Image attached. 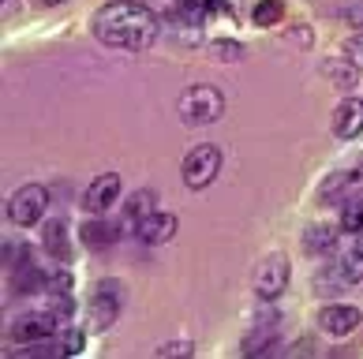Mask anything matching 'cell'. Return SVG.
I'll list each match as a JSON object with an SVG mask.
<instances>
[{"mask_svg":"<svg viewBox=\"0 0 363 359\" xmlns=\"http://www.w3.org/2000/svg\"><path fill=\"white\" fill-rule=\"evenodd\" d=\"M161 34V23L150 8L131 4V0H116V4H105L98 16H94V38L101 45L113 49H150Z\"/></svg>","mask_w":363,"mask_h":359,"instance_id":"cell-1","label":"cell"},{"mask_svg":"<svg viewBox=\"0 0 363 359\" xmlns=\"http://www.w3.org/2000/svg\"><path fill=\"white\" fill-rule=\"evenodd\" d=\"M177 113L187 127H206V124H218L225 116V94L210 83H199V86H187L180 101H177Z\"/></svg>","mask_w":363,"mask_h":359,"instance_id":"cell-2","label":"cell"},{"mask_svg":"<svg viewBox=\"0 0 363 359\" xmlns=\"http://www.w3.org/2000/svg\"><path fill=\"white\" fill-rule=\"evenodd\" d=\"M218 172H221V146H213V142L191 146L187 157H184V165H180V176L191 191L210 188V183L218 180Z\"/></svg>","mask_w":363,"mask_h":359,"instance_id":"cell-3","label":"cell"},{"mask_svg":"<svg viewBox=\"0 0 363 359\" xmlns=\"http://www.w3.org/2000/svg\"><path fill=\"white\" fill-rule=\"evenodd\" d=\"M49 210V191L42 183H23V188L8 198V217L19 224V229H30V224H42V214Z\"/></svg>","mask_w":363,"mask_h":359,"instance_id":"cell-4","label":"cell"},{"mask_svg":"<svg viewBox=\"0 0 363 359\" xmlns=\"http://www.w3.org/2000/svg\"><path fill=\"white\" fill-rule=\"evenodd\" d=\"M289 273H292V266H289L285 255H266L255 266V292H259L262 300H277L281 292L289 288Z\"/></svg>","mask_w":363,"mask_h":359,"instance_id":"cell-5","label":"cell"},{"mask_svg":"<svg viewBox=\"0 0 363 359\" xmlns=\"http://www.w3.org/2000/svg\"><path fill=\"white\" fill-rule=\"evenodd\" d=\"M57 322L60 318L52 311H34V314H19L8 334H11L16 344H42L49 337H57Z\"/></svg>","mask_w":363,"mask_h":359,"instance_id":"cell-6","label":"cell"},{"mask_svg":"<svg viewBox=\"0 0 363 359\" xmlns=\"http://www.w3.org/2000/svg\"><path fill=\"white\" fill-rule=\"evenodd\" d=\"M120 195V176L116 172H101V176H94L83 191V210L86 214H105Z\"/></svg>","mask_w":363,"mask_h":359,"instance_id":"cell-7","label":"cell"},{"mask_svg":"<svg viewBox=\"0 0 363 359\" xmlns=\"http://www.w3.org/2000/svg\"><path fill=\"white\" fill-rule=\"evenodd\" d=\"M359 322H363V318H359V311L352 307V303H330V307H322V314H318V326L326 329L330 337L356 334Z\"/></svg>","mask_w":363,"mask_h":359,"instance_id":"cell-8","label":"cell"},{"mask_svg":"<svg viewBox=\"0 0 363 359\" xmlns=\"http://www.w3.org/2000/svg\"><path fill=\"white\" fill-rule=\"evenodd\" d=\"M116 314H120V288L113 281H101L90 296V318H94V326L105 329L116 322Z\"/></svg>","mask_w":363,"mask_h":359,"instance_id":"cell-9","label":"cell"},{"mask_svg":"<svg viewBox=\"0 0 363 359\" xmlns=\"http://www.w3.org/2000/svg\"><path fill=\"white\" fill-rule=\"evenodd\" d=\"M333 135L337 139H356L363 135V101L359 98H341L333 109Z\"/></svg>","mask_w":363,"mask_h":359,"instance_id":"cell-10","label":"cell"},{"mask_svg":"<svg viewBox=\"0 0 363 359\" xmlns=\"http://www.w3.org/2000/svg\"><path fill=\"white\" fill-rule=\"evenodd\" d=\"M135 236L143 239V244H169V239L177 236V214H169V210H154V214L135 229Z\"/></svg>","mask_w":363,"mask_h":359,"instance_id":"cell-11","label":"cell"},{"mask_svg":"<svg viewBox=\"0 0 363 359\" xmlns=\"http://www.w3.org/2000/svg\"><path fill=\"white\" fill-rule=\"evenodd\" d=\"M154 210H157L154 191H146V188H143V191H131V198L124 203V232L135 236V229H139V224L154 214Z\"/></svg>","mask_w":363,"mask_h":359,"instance_id":"cell-12","label":"cell"},{"mask_svg":"<svg viewBox=\"0 0 363 359\" xmlns=\"http://www.w3.org/2000/svg\"><path fill=\"white\" fill-rule=\"evenodd\" d=\"M42 247H45V255L52 258H68L72 255V239H68V221H60V217H49L42 224Z\"/></svg>","mask_w":363,"mask_h":359,"instance_id":"cell-13","label":"cell"},{"mask_svg":"<svg viewBox=\"0 0 363 359\" xmlns=\"http://www.w3.org/2000/svg\"><path fill=\"white\" fill-rule=\"evenodd\" d=\"M333 247H337V229H333V224H311V229L303 232L307 255H330Z\"/></svg>","mask_w":363,"mask_h":359,"instance_id":"cell-14","label":"cell"},{"mask_svg":"<svg viewBox=\"0 0 363 359\" xmlns=\"http://www.w3.org/2000/svg\"><path fill=\"white\" fill-rule=\"evenodd\" d=\"M79 239H83L90 251H109V247H113V239H116V229H109L105 221L94 217V221H86L83 229H79Z\"/></svg>","mask_w":363,"mask_h":359,"instance_id":"cell-15","label":"cell"},{"mask_svg":"<svg viewBox=\"0 0 363 359\" xmlns=\"http://www.w3.org/2000/svg\"><path fill=\"white\" fill-rule=\"evenodd\" d=\"M274 341H277V326H274V322H266V326H255L251 334L244 337V344H240V352H244V355H262V352L270 348Z\"/></svg>","mask_w":363,"mask_h":359,"instance_id":"cell-16","label":"cell"},{"mask_svg":"<svg viewBox=\"0 0 363 359\" xmlns=\"http://www.w3.org/2000/svg\"><path fill=\"white\" fill-rule=\"evenodd\" d=\"M333 273H337L341 285H359L363 281V251H348V255H341V262L333 266Z\"/></svg>","mask_w":363,"mask_h":359,"instance_id":"cell-17","label":"cell"},{"mask_svg":"<svg viewBox=\"0 0 363 359\" xmlns=\"http://www.w3.org/2000/svg\"><path fill=\"white\" fill-rule=\"evenodd\" d=\"M352 180H359V176H356V169H341V172H333V176H330L326 183H322L318 198H322V203H333L337 195H345L348 188H352Z\"/></svg>","mask_w":363,"mask_h":359,"instance_id":"cell-18","label":"cell"},{"mask_svg":"<svg viewBox=\"0 0 363 359\" xmlns=\"http://www.w3.org/2000/svg\"><path fill=\"white\" fill-rule=\"evenodd\" d=\"M341 232H363V191L341 210Z\"/></svg>","mask_w":363,"mask_h":359,"instance_id":"cell-19","label":"cell"},{"mask_svg":"<svg viewBox=\"0 0 363 359\" xmlns=\"http://www.w3.org/2000/svg\"><path fill=\"white\" fill-rule=\"evenodd\" d=\"M281 16H285V4H281V0H259V4H255V23L259 26H274V23H281Z\"/></svg>","mask_w":363,"mask_h":359,"instance_id":"cell-20","label":"cell"},{"mask_svg":"<svg viewBox=\"0 0 363 359\" xmlns=\"http://www.w3.org/2000/svg\"><path fill=\"white\" fill-rule=\"evenodd\" d=\"M356 72H359V68H356L352 60H345V64H341V60H330V64H326L330 83H337V86H352V83H356Z\"/></svg>","mask_w":363,"mask_h":359,"instance_id":"cell-21","label":"cell"},{"mask_svg":"<svg viewBox=\"0 0 363 359\" xmlns=\"http://www.w3.org/2000/svg\"><path fill=\"white\" fill-rule=\"evenodd\" d=\"M57 352L60 355H79L83 352V334H79V329H64V334H57Z\"/></svg>","mask_w":363,"mask_h":359,"instance_id":"cell-22","label":"cell"},{"mask_svg":"<svg viewBox=\"0 0 363 359\" xmlns=\"http://www.w3.org/2000/svg\"><path fill=\"white\" fill-rule=\"evenodd\" d=\"M26 262V244L23 239H4V266H8V273L16 270V266Z\"/></svg>","mask_w":363,"mask_h":359,"instance_id":"cell-23","label":"cell"},{"mask_svg":"<svg viewBox=\"0 0 363 359\" xmlns=\"http://www.w3.org/2000/svg\"><path fill=\"white\" fill-rule=\"evenodd\" d=\"M45 288H49V296L52 292H72V273L64 270V266H57V270L45 277Z\"/></svg>","mask_w":363,"mask_h":359,"instance_id":"cell-24","label":"cell"},{"mask_svg":"<svg viewBox=\"0 0 363 359\" xmlns=\"http://www.w3.org/2000/svg\"><path fill=\"white\" fill-rule=\"evenodd\" d=\"M57 318H72L75 314V300L68 296V292H52V307H49Z\"/></svg>","mask_w":363,"mask_h":359,"instance_id":"cell-25","label":"cell"},{"mask_svg":"<svg viewBox=\"0 0 363 359\" xmlns=\"http://www.w3.org/2000/svg\"><path fill=\"white\" fill-rule=\"evenodd\" d=\"M345 57L356 64V68H363V34L356 38H348V45H345Z\"/></svg>","mask_w":363,"mask_h":359,"instance_id":"cell-26","label":"cell"},{"mask_svg":"<svg viewBox=\"0 0 363 359\" xmlns=\"http://www.w3.org/2000/svg\"><path fill=\"white\" fill-rule=\"evenodd\" d=\"M191 341H172V344H161L157 355H191Z\"/></svg>","mask_w":363,"mask_h":359,"instance_id":"cell-27","label":"cell"},{"mask_svg":"<svg viewBox=\"0 0 363 359\" xmlns=\"http://www.w3.org/2000/svg\"><path fill=\"white\" fill-rule=\"evenodd\" d=\"M218 57H244L240 45H218Z\"/></svg>","mask_w":363,"mask_h":359,"instance_id":"cell-28","label":"cell"},{"mask_svg":"<svg viewBox=\"0 0 363 359\" xmlns=\"http://www.w3.org/2000/svg\"><path fill=\"white\" fill-rule=\"evenodd\" d=\"M38 4H45V8H52V4H60V0H38Z\"/></svg>","mask_w":363,"mask_h":359,"instance_id":"cell-29","label":"cell"},{"mask_svg":"<svg viewBox=\"0 0 363 359\" xmlns=\"http://www.w3.org/2000/svg\"><path fill=\"white\" fill-rule=\"evenodd\" d=\"M356 251H363V236H359V244H356Z\"/></svg>","mask_w":363,"mask_h":359,"instance_id":"cell-30","label":"cell"}]
</instances>
